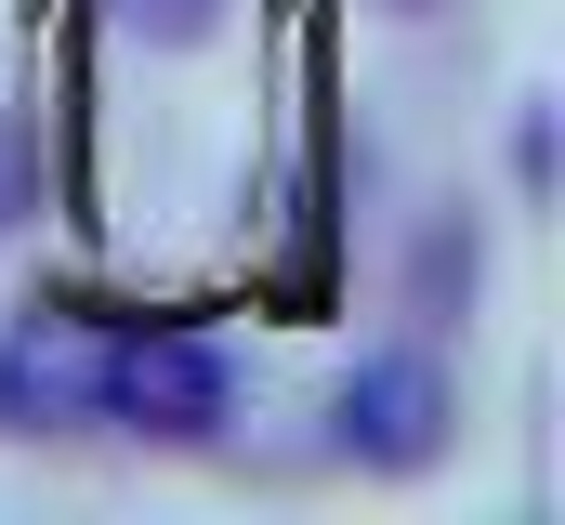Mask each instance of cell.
<instances>
[{
  "label": "cell",
  "mask_w": 565,
  "mask_h": 525,
  "mask_svg": "<svg viewBox=\"0 0 565 525\" xmlns=\"http://www.w3.org/2000/svg\"><path fill=\"white\" fill-rule=\"evenodd\" d=\"M53 407H66V382L40 368V342H13V355H0V433H26V420H53Z\"/></svg>",
  "instance_id": "3"
},
{
  "label": "cell",
  "mask_w": 565,
  "mask_h": 525,
  "mask_svg": "<svg viewBox=\"0 0 565 525\" xmlns=\"http://www.w3.org/2000/svg\"><path fill=\"white\" fill-rule=\"evenodd\" d=\"M224 13H237V0H119V26H145V40H171V53H184V40H211Z\"/></svg>",
  "instance_id": "4"
},
{
  "label": "cell",
  "mask_w": 565,
  "mask_h": 525,
  "mask_svg": "<svg viewBox=\"0 0 565 525\" xmlns=\"http://www.w3.org/2000/svg\"><path fill=\"white\" fill-rule=\"evenodd\" d=\"M79 394H93L119 433H158V447H211V433L237 420V368H224L198 329H132V342H106V368Z\"/></svg>",
  "instance_id": "1"
},
{
  "label": "cell",
  "mask_w": 565,
  "mask_h": 525,
  "mask_svg": "<svg viewBox=\"0 0 565 525\" xmlns=\"http://www.w3.org/2000/svg\"><path fill=\"white\" fill-rule=\"evenodd\" d=\"M408 13H422V0H408Z\"/></svg>",
  "instance_id": "5"
},
{
  "label": "cell",
  "mask_w": 565,
  "mask_h": 525,
  "mask_svg": "<svg viewBox=\"0 0 565 525\" xmlns=\"http://www.w3.org/2000/svg\"><path fill=\"white\" fill-rule=\"evenodd\" d=\"M447 420H460V394H447V368L434 355H355L342 368V394H329V447L355 460V473H422L434 447H447Z\"/></svg>",
  "instance_id": "2"
}]
</instances>
